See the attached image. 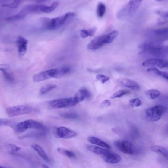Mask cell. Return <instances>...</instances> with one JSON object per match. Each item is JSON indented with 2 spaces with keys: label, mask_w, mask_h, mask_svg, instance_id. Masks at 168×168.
Instances as JSON below:
<instances>
[{
  "label": "cell",
  "mask_w": 168,
  "mask_h": 168,
  "mask_svg": "<svg viewBox=\"0 0 168 168\" xmlns=\"http://www.w3.org/2000/svg\"><path fill=\"white\" fill-rule=\"evenodd\" d=\"M74 14V13L68 12L52 19L43 18L42 24L44 28L48 30H54L61 27L68 18L73 17Z\"/></svg>",
  "instance_id": "cell-1"
},
{
  "label": "cell",
  "mask_w": 168,
  "mask_h": 168,
  "mask_svg": "<svg viewBox=\"0 0 168 168\" xmlns=\"http://www.w3.org/2000/svg\"><path fill=\"white\" fill-rule=\"evenodd\" d=\"M44 5H29L24 7L20 12L11 17V20L16 21L24 18L27 15L32 14L43 13Z\"/></svg>",
  "instance_id": "cell-2"
},
{
  "label": "cell",
  "mask_w": 168,
  "mask_h": 168,
  "mask_svg": "<svg viewBox=\"0 0 168 168\" xmlns=\"http://www.w3.org/2000/svg\"><path fill=\"white\" fill-rule=\"evenodd\" d=\"M166 108L162 105H157L149 108L145 110V117L148 120L157 121L161 118L162 115L166 111Z\"/></svg>",
  "instance_id": "cell-3"
},
{
  "label": "cell",
  "mask_w": 168,
  "mask_h": 168,
  "mask_svg": "<svg viewBox=\"0 0 168 168\" xmlns=\"http://www.w3.org/2000/svg\"><path fill=\"white\" fill-rule=\"evenodd\" d=\"M44 128L43 126L39 122L28 119L18 124L16 127V131L17 133H21L29 129L42 130Z\"/></svg>",
  "instance_id": "cell-4"
},
{
  "label": "cell",
  "mask_w": 168,
  "mask_h": 168,
  "mask_svg": "<svg viewBox=\"0 0 168 168\" xmlns=\"http://www.w3.org/2000/svg\"><path fill=\"white\" fill-rule=\"evenodd\" d=\"M76 105L74 97L55 99L49 103L50 107L53 109L69 108Z\"/></svg>",
  "instance_id": "cell-5"
},
{
  "label": "cell",
  "mask_w": 168,
  "mask_h": 168,
  "mask_svg": "<svg viewBox=\"0 0 168 168\" xmlns=\"http://www.w3.org/2000/svg\"><path fill=\"white\" fill-rule=\"evenodd\" d=\"M32 110V108L30 106L26 105H20L7 108L6 111L8 116L12 117L28 114Z\"/></svg>",
  "instance_id": "cell-6"
},
{
  "label": "cell",
  "mask_w": 168,
  "mask_h": 168,
  "mask_svg": "<svg viewBox=\"0 0 168 168\" xmlns=\"http://www.w3.org/2000/svg\"><path fill=\"white\" fill-rule=\"evenodd\" d=\"M114 145L119 150L124 154L133 155L135 150L133 144L130 142L124 140H119L114 141Z\"/></svg>",
  "instance_id": "cell-7"
},
{
  "label": "cell",
  "mask_w": 168,
  "mask_h": 168,
  "mask_svg": "<svg viewBox=\"0 0 168 168\" xmlns=\"http://www.w3.org/2000/svg\"><path fill=\"white\" fill-rule=\"evenodd\" d=\"M141 53H147L154 57L165 58L168 55V47L165 46L152 47L143 51Z\"/></svg>",
  "instance_id": "cell-8"
},
{
  "label": "cell",
  "mask_w": 168,
  "mask_h": 168,
  "mask_svg": "<svg viewBox=\"0 0 168 168\" xmlns=\"http://www.w3.org/2000/svg\"><path fill=\"white\" fill-rule=\"evenodd\" d=\"M55 135L56 137L59 138L69 139L77 136V134L72 130L65 127L61 126L56 129Z\"/></svg>",
  "instance_id": "cell-9"
},
{
  "label": "cell",
  "mask_w": 168,
  "mask_h": 168,
  "mask_svg": "<svg viewBox=\"0 0 168 168\" xmlns=\"http://www.w3.org/2000/svg\"><path fill=\"white\" fill-rule=\"evenodd\" d=\"M57 69L48 70L40 72L33 77V80L35 82H40L55 78L57 73Z\"/></svg>",
  "instance_id": "cell-10"
},
{
  "label": "cell",
  "mask_w": 168,
  "mask_h": 168,
  "mask_svg": "<svg viewBox=\"0 0 168 168\" xmlns=\"http://www.w3.org/2000/svg\"><path fill=\"white\" fill-rule=\"evenodd\" d=\"M168 61L166 60L157 58L149 59L143 62V66L146 67H157L160 68H167Z\"/></svg>",
  "instance_id": "cell-11"
},
{
  "label": "cell",
  "mask_w": 168,
  "mask_h": 168,
  "mask_svg": "<svg viewBox=\"0 0 168 168\" xmlns=\"http://www.w3.org/2000/svg\"><path fill=\"white\" fill-rule=\"evenodd\" d=\"M106 35L97 36L87 46V49L91 51H95L100 49L104 44V39Z\"/></svg>",
  "instance_id": "cell-12"
},
{
  "label": "cell",
  "mask_w": 168,
  "mask_h": 168,
  "mask_svg": "<svg viewBox=\"0 0 168 168\" xmlns=\"http://www.w3.org/2000/svg\"><path fill=\"white\" fill-rule=\"evenodd\" d=\"M28 41L24 37L19 36L17 40L16 43L18 55L20 57L23 56L27 50Z\"/></svg>",
  "instance_id": "cell-13"
},
{
  "label": "cell",
  "mask_w": 168,
  "mask_h": 168,
  "mask_svg": "<svg viewBox=\"0 0 168 168\" xmlns=\"http://www.w3.org/2000/svg\"><path fill=\"white\" fill-rule=\"evenodd\" d=\"M0 71L1 72L5 79L10 83L14 81L13 73L10 66L6 64L0 65Z\"/></svg>",
  "instance_id": "cell-14"
},
{
  "label": "cell",
  "mask_w": 168,
  "mask_h": 168,
  "mask_svg": "<svg viewBox=\"0 0 168 168\" xmlns=\"http://www.w3.org/2000/svg\"><path fill=\"white\" fill-rule=\"evenodd\" d=\"M91 96V93L87 89L82 88L76 93L74 98L77 104L85 99L90 98Z\"/></svg>",
  "instance_id": "cell-15"
},
{
  "label": "cell",
  "mask_w": 168,
  "mask_h": 168,
  "mask_svg": "<svg viewBox=\"0 0 168 168\" xmlns=\"http://www.w3.org/2000/svg\"><path fill=\"white\" fill-rule=\"evenodd\" d=\"M119 83L122 86L128 88L133 90H139L140 88V85L137 82L127 78H122L119 80Z\"/></svg>",
  "instance_id": "cell-16"
},
{
  "label": "cell",
  "mask_w": 168,
  "mask_h": 168,
  "mask_svg": "<svg viewBox=\"0 0 168 168\" xmlns=\"http://www.w3.org/2000/svg\"><path fill=\"white\" fill-rule=\"evenodd\" d=\"M104 161L107 163L114 164L120 162L121 158L120 156L115 153L111 151L103 157Z\"/></svg>",
  "instance_id": "cell-17"
},
{
  "label": "cell",
  "mask_w": 168,
  "mask_h": 168,
  "mask_svg": "<svg viewBox=\"0 0 168 168\" xmlns=\"http://www.w3.org/2000/svg\"><path fill=\"white\" fill-rule=\"evenodd\" d=\"M86 148L87 150L94 153L97 154L102 156V157L106 156L110 151H109L101 147L91 144L87 145L86 147Z\"/></svg>",
  "instance_id": "cell-18"
},
{
  "label": "cell",
  "mask_w": 168,
  "mask_h": 168,
  "mask_svg": "<svg viewBox=\"0 0 168 168\" xmlns=\"http://www.w3.org/2000/svg\"><path fill=\"white\" fill-rule=\"evenodd\" d=\"M87 140L91 144L107 149L111 148L110 147L109 144L96 137L93 136L89 137L87 138Z\"/></svg>",
  "instance_id": "cell-19"
},
{
  "label": "cell",
  "mask_w": 168,
  "mask_h": 168,
  "mask_svg": "<svg viewBox=\"0 0 168 168\" xmlns=\"http://www.w3.org/2000/svg\"><path fill=\"white\" fill-rule=\"evenodd\" d=\"M31 147L36 151L44 161L48 163H50V160L44 149L37 144H33Z\"/></svg>",
  "instance_id": "cell-20"
},
{
  "label": "cell",
  "mask_w": 168,
  "mask_h": 168,
  "mask_svg": "<svg viewBox=\"0 0 168 168\" xmlns=\"http://www.w3.org/2000/svg\"><path fill=\"white\" fill-rule=\"evenodd\" d=\"M151 150L153 152L161 154L167 159L168 154L166 149L159 145H154L151 147Z\"/></svg>",
  "instance_id": "cell-21"
},
{
  "label": "cell",
  "mask_w": 168,
  "mask_h": 168,
  "mask_svg": "<svg viewBox=\"0 0 168 168\" xmlns=\"http://www.w3.org/2000/svg\"><path fill=\"white\" fill-rule=\"evenodd\" d=\"M142 2L141 1H130L128 3L130 13L132 15L135 13Z\"/></svg>",
  "instance_id": "cell-22"
},
{
  "label": "cell",
  "mask_w": 168,
  "mask_h": 168,
  "mask_svg": "<svg viewBox=\"0 0 168 168\" xmlns=\"http://www.w3.org/2000/svg\"><path fill=\"white\" fill-rule=\"evenodd\" d=\"M57 73L55 78H61L66 75L71 71V69L68 66H64L57 69Z\"/></svg>",
  "instance_id": "cell-23"
},
{
  "label": "cell",
  "mask_w": 168,
  "mask_h": 168,
  "mask_svg": "<svg viewBox=\"0 0 168 168\" xmlns=\"http://www.w3.org/2000/svg\"><path fill=\"white\" fill-rule=\"evenodd\" d=\"M119 32L117 30L112 31L107 35H106L104 43L105 44H109L113 42L118 35Z\"/></svg>",
  "instance_id": "cell-24"
},
{
  "label": "cell",
  "mask_w": 168,
  "mask_h": 168,
  "mask_svg": "<svg viewBox=\"0 0 168 168\" xmlns=\"http://www.w3.org/2000/svg\"><path fill=\"white\" fill-rule=\"evenodd\" d=\"M147 71L168 80V73L166 72L161 71L156 68H149L147 69Z\"/></svg>",
  "instance_id": "cell-25"
},
{
  "label": "cell",
  "mask_w": 168,
  "mask_h": 168,
  "mask_svg": "<svg viewBox=\"0 0 168 168\" xmlns=\"http://www.w3.org/2000/svg\"><path fill=\"white\" fill-rule=\"evenodd\" d=\"M57 151L59 154L70 158H75L76 156L74 152L65 149L58 148L57 149Z\"/></svg>",
  "instance_id": "cell-26"
},
{
  "label": "cell",
  "mask_w": 168,
  "mask_h": 168,
  "mask_svg": "<svg viewBox=\"0 0 168 168\" xmlns=\"http://www.w3.org/2000/svg\"><path fill=\"white\" fill-rule=\"evenodd\" d=\"M57 87L56 85L52 84H47L44 86L40 89V94L42 95H44Z\"/></svg>",
  "instance_id": "cell-27"
},
{
  "label": "cell",
  "mask_w": 168,
  "mask_h": 168,
  "mask_svg": "<svg viewBox=\"0 0 168 168\" xmlns=\"http://www.w3.org/2000/svg\"><path fill=\"white\" fill-rule=\"evenodd\" d=\"M106 11V6L103 3L100 2L98 5L97 8V15L99 18L102 17L105 14Z\"/></svg>",
  "instance_id": "cell-28"
},
{
  "label": "cell",
  "mask_w": 168,
  "mask_h": 168,
  "mask_svg": "<svg viewBox=\"0 0 168 168\" xmlns=\"http://www.w3.org/2000/svg\"><path fill=\"white\" fill-rule=\"evenodd\" d=\"M130 93V91L126 90H121L114 93L110 98L111 99H114L121 98L123 96L129 94Z\"/></svg>",
  "instance_id": "cell-29"
},
{
  "label": "cell",
  "mask_w": 168,
  "mask_h": 168,
  "mask_svg": "<svg viewBox=\"0 0 168 168\" xmlns=\"http://www.w3.org/2000/svg\"><path fill=\"white\" fill-rule=\"evenodd\" d=\"M147 95L151 99H154L158 97L160 94V92L157 90H149L147 92Z\"/></svg>",
  "instance_id": "cell-30"
},
{
  "label": "cell",
  "mask_w": 168,
  "mask_h": 168,
  "mask_svg": "<svg viewBox=\"0 0 168 168\" xmlns=\"http://www.w3.org/2000/svg\"><path fill=\"white\" fill-rule=\"evenodd\" d=\"M7 150L10 152L15 153L20 150L21 148L17 145L12 144H8L6 145Z\"/></svg>",
  "instance_id": "cell-31"
},
{
  "label": "cell",
  "mask_w": 168,
  "mask_h": 168,
  "mask_svg": "<svg viewBox=\"0 0 168 168\" xmlns=\"http://www.w3.org/2000/svg\"><path fill=\"white\" fill-rule=\"evenodd\" d=\"M61 116L63 118L68 119H74L78 118V115L75 113H62L60 114Z\"/></svg>",
  "instance_id": "cell-32"
},
{
  "label": "cell",
  "mask_w": 168,
  "mask_h": 168,
  "mask_svg": "<svg viewBox=\"0 0 168 168\" xmlns=\"http://www.w3.org/2000/svg\"><path fill=\"white\" fill-rule=\"evenodd\" d=\"M129 103L132 107H138L141 105V101L138 98L131 99L129 101Z\"/></svg>",
  "instance_id": "cell-33"
},
{
  "label": "cell",
  "mask_w": 168,
  "mask_h": 168,
  "mask_svg": "<svg viewBox=\"0 0 168 168\" xmlns=\"http://www.w3.org/2000/svg\"><path fill=\"white\" fill-rule=\"evenodd\" d=\"M97 80L100 81L103 84L106 83L110 79L109 77L103 75L102 74H98L96 76Z\"/></svg>",
  "instance_id": "cell-34"
},
{
  "label": "cell",
  "mask_w": 168,
  "mask_h": 168,
  "mask_svg": "<svg viewBox=\"0 0 168 168\" xmlns=\"http://www.w3.org/2000/svg\"><path fill=\"white\" fill-rule=\"evenodd\" d=\"M20 3V1H14L12 3L2 5V6L6 7H8V8H17V7L19 6Z\"/></svg>",
  "instance_id": "cell-35"
},
{
  "label": "cell",
  "mask_w": 168,
  "mask_h": 168,
  "mask_svg": "<svg viewBox=\"0 0 168 168\" xmlns=\"http://www.w3.org/2000/svg\"><path fill=\"white\" fill-rule=\"evenodd\" d=\"M10 125L11 122L9 120L5 119L0 118V126Z\"/></svg>",
  "instance_id": "cell-36"
},
{
  "label": "cell",
  "mask_w": 168,
  "mask_h": 168,
  "mask_svg": "<svg viewBox=\"0 0 168 168\" xmlns=\"http://www.w3.org/2000/svg\"><path fill=\"white\" fill-rule=\"evenodd\" d=\"M80 35L83 38H87L89 36L88 31L85 29H82L80 31Z\"/></svg>",
  "instance_id": "cell-37"
},
{
  "label": "cell",
  "mask_w": 168,
  "mask_h": 168,
  "mask_svg": "<svg viewBox=\"0 0 168 168\" xmlns=\"http://www.w3.org/2000/svg\"><path fill=\"white\" fill-rule=\"evenodd\" d=\"M111 103L109 100H104L100 103V107L101 108L107 107L111 105Z\"/></svg>",
  "instance_id": "cell-38"
},
{
  "label": "cell",
  "mask_w": 168,
  "mask_h": 168,
  "mask_svg": "<svg viewBox=\"0 0 168 168\" xmlns=\"http://www.w3.org/2000/svg\"><path fill=\"white\" fill-rule=\"evenodd\" d=\"M97 30V28L95 27H93L88 30L89 36H93L94 35Z\"/></svg>",
  "instance_id": "cell-39"
},
{
  "label": "cell",
  "mask_w": 168,
  "mask_h": 168,
  "mask_svg": "<svg viewBox=\"0 0 168 168\" xmlns=\"http://www.w3.org/2000/svg\"><path fill=\"white\" fill-rule=\"evenodd\" d=\"M158 14L160 15V17H161L162 18H163L164 19H165L166 20H167V21L168 19V13L167 12H161L160 11L157 12Z\"/></svg>",
  "instance_id": "cell-40"
},
{
  "label": "cell",
  "mask_w": 168,
  "mask_h": 168,
  "mask_svg": "<svg viewBox=\"0 0 168 168\" xmlns=\"http://www.w3.org/2000/svg\"><path fill=\"white\" fill-rule=\"evenodd\" d=\"M42 167L43 168H49V167L46 165H45V164H43L42 165Z\"/></svg>",
  "instance_id": "cell-41"
},
{
  "label": "cell",
  "mask_w": 168,
  "mask_h": 168,
  "mask_svg": "<svg viewBox=\"0 0 168 168\" xmlns=\"http://www.w3.org/2000/svg\"><path fill=\"white\" fill-rule=\"evenodd\" d=\"M0 168H3V167H2V166H0Z\"/></svg>",
  "instance_id": "cell-42"
}]
</instances>
